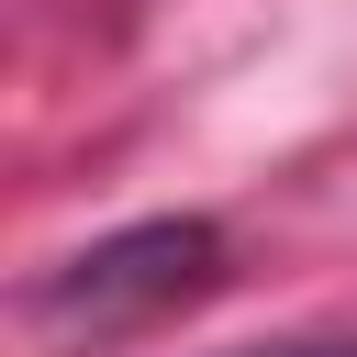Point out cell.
Returning a JSON list of instances; mask_svg holds the SVG:
<instances>
[{
  "instance_id": "cell-2",
  "label": "cell",
  "mask_w": 357,
  "mask_h": 357,
  "mask_svg": "<svg viewBox=\"0 0 357 357\" xmlns=\"http://www.w3.org/2000/svg\"><path fill=\"white\" fill-rule=\"evenodd\" d=\"M257 357H357V346H257Z\"/></svg>"
},
{
  "instance_id": "cell-1",
  "label": "cell",
  "mask_w": 357,
  "mask_h": 357,
  "mask_svg": "<svg viewBox=\"0 0 357 357\" xmlns=\"http://www.w3.org/2000/svg\"><path fill=\"white\" fill-rule=\"evenodd\" d=\"M212 268H223V234H212V223H134V234L67 257V268L33 290V312L112 335V324H145V312H167V301H201Z\"/></svg>"
}]
</instances>
